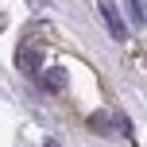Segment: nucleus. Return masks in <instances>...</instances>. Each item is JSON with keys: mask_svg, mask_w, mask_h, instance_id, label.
Returning a JSON list of instances; mask_svg holds the SVG:
<instances>
[{"mask_svg": "<svg viewBox=\"0 0 147 147\" xmlns=\"http://www.w3.org/2000/svg\"><path fill=\"white\" fill-rule=\"evenodd\" d=\"M16 66H20L23 74H31V78H39V74H43V51L20 47V51H16Z\"/></svg>", "mask_w": 147, "mask_h": 147, "instance_id": "f257e3e1", "label": "nucleus"}, {"mask_svg": "<svg viewBox=\"0 0 147 147\" xmlns=\"http://www.w3.org/2000/svg\"><path fill=\"white\" fill-rule=\"evenodd\" d=\"M128 12H132L136 27H143V23H147V16H143V4H140V0H128Z\"/></svg>", "mask_w": 147, "mask_h": 147, "instance_id": "20e7f679", "label": "nucleus"}, {"mask_svg": "<svg viewBox=\"0 0 147 147\" xmlns=\"http://www.w3.org/2000/svg\"><path fill=\"white\" fill-rule=\"evenodd\" d=\"M39 89H43V93H62V89H66V70H43L39 74Z\"/></svg>", "mask_w": 147, "mask_h": 147, "instance_id": "f03ea898", "label": "nucleus"}, {"mask_svg": "<svg viewBox=\"0 0 147 147\" xmlns=\"http://www.w3.org/2000/svg\"><path fill=\"white\" fill-rule=\"evenodd\" d=\"M97 12L105 16V23H109L112 39H124V23H120V12H116V4H112V0H101V4H97Z\"/></svg>", "mask_w": 147, "mask_h": 147, "instance_id": "7ed1b4c3", "label": "nucleus"}]
</instances>
